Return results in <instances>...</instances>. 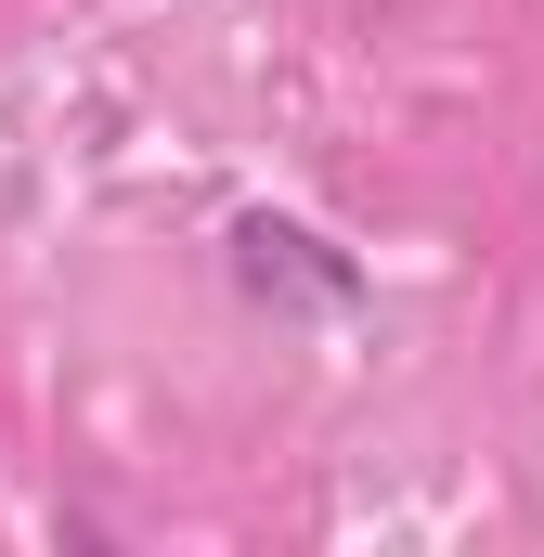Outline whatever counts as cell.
Listing matches in <instances>:
<instances>
[{
    "mask_svg": "<svg viewBox=\"0 0 544 557\" xmlns=\"http://www.w3.org/2000/svg\"><path fill=\"white\" fill-rule=\"evenodd\" d=\"M234 273H247V298H272V311H350L363 298V273L324 247V234H298V221H234Z\"/></svg>",
    "mask_w": 544,
    "mask_h": 557,
    "instance_id": "obj_1",
    "label": "cell"
}]
</instances>
